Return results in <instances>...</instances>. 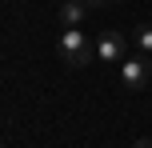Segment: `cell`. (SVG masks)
Returning a JSON list of instances; mask_svg holds the SVG:
<instances>
[{
	"label": "cell",
	"mask_w": 152,
	"mask_h": 148,
	"mask_svg": "<svg viewBox=\"0 0 152 148\" xmlns=\"http://www.w3.org/2000/svg\"><path fill=\"white\" fill-rule=\"evenodd\" d=\"M132 48L144 52V56H152V24H136V32H132Z\"/></svg>",
	"instance_id": "5"
},
{
	"label": "cell",
	"mask_w": 152,
	"mask_h": 148,
	"mask_svg": "<svg viewBox=\"0 0 152 148\" xmlns=\"http://www.w3.org/2000/svg\"><path fill=\"white\" fill-rule=\"evenodd\" d=\"M108 4H120V0H88V8H108Z\"/></svg>",
	"instance_id": "6"
},
{
	"label": "cell",
	"mask_w": 152,
	"mask_h": 148,
	"mask_svg": "<svg viewBox=\"0 0 152 148\" xmlns=\"http://www.w3.org/2000/svg\"><path fill=\"white\" fill-rule=\"evenodd\" d=\"M56 56H60L68 68H84V64L96 56V40H88L84 28H60V36H56Z\"/></svg>",
	"instance_id": "1"
},
{
	"label": "cell",
	"mask_w": 152,
	"mask_h": 148,
	"mask_svg": "<svg viewBox=\"0 0 152 148\" xmlns=\"http://www.w3.org/2000/svg\"><path fill=\"white\" fill-rule=\"evenodd\" d=\"M128 44H132V40H124L120 32H112V28L100 32V36H96V60L104 64V68H120V60L128 56Z\"/></svg>",
	"instance_id": "3"
},
{
	"label": "cell",
	"mask_w": 152,
	"mask_h": 148,
	"mask_svg": "<svg viewBox=\"0 0 152 148\" xmlns=\"http://www.w3.org/2000/svg\"><path fill=\"white\" fill-rule=\"evenodd\" d=\"M84 12H88V0H64L56 8V20H60V28H80Z\"/></svg>",
	"instance_id": "4"
},
{
	"label": "cell",
	"mask_w": 152,
	"mask_h": 148,
	"mask_svg": "<svg viewBox=\"0 0 152 148\" xmlns=\"http://www.w3.org/2000/svg\"><path fill=\"white\" fill-rule=\"evenodd\" d=\"M116 72H120V88H128V92H140L152 84V60L144 52H128Z\"/></svg>",
	"instance_id": "2"
}]
</instances>
